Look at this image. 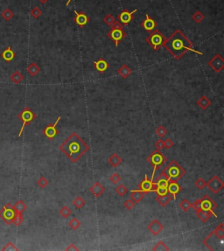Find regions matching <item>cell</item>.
<instances>
[{"mask_svg":"<svg viewBox=\"0 0 224 251\" xmlns=\"http://www.w3.org/2000/svg\"><path fill=\"white\" fill-rule=\"evenodd\" d=\"M181 190V187H180V185L178 182L173 181V180H170V181H169L167 186L168 193L172 196L174 200H176V196H177V194H178Z\"/></svg>","mask_w":224,"mask_h":251,"instance_id":"18","label":"cell"},{"mask_svg":"<svg viewBox=\"0 0 224 251\" xmlns=\"http://www.w3.org/2000/svg\"><path fill=\"white\" fill-rule=\"evenodd\" d=\"M18 118L20 121H22V126H21L20 131L19 133V137H21L23 131L25 127L28 124H30L32 122H33L36 118V114L29 107H26L18 115Z\"/></svg>","mask_w":224,"mask_h":251,"instance_id":"8","label":"cell"},{"mask_svg":"<svg viewBox=\"0 0 224 251\" xmlns=\"http://www.w3.org/2000/svg\"><path fill=\"white\" fill-rule=\"evenodd\" d=\"M49 184V181L47 180V179H46L44 176H41L39 180H38V181H37V185L40 187V188H45V187H47V186H48Z\"/></svg>","mask_w":224,"mask_h":251,"instance_id":"44","label":"cell"},{"mask_svg":"<svg viewBox=\"0 0 224 251\" xmlns=\"http://www.w3.org/2000/svg\"><path fill=\"white\" fill-rule=\"evenodd\" d=\"M163 47L167 50L172 56L180 60L182 56L191 51L196 54L202 55L203 53L194 48V45L188 38L182 33L180 29H177L169 38H166L163 44Z\"/></svg>","mask_w":224,"mask_h":251,"instance_id":"1","label":"cell"},{"mask_svg":"<svg viewBox=\"0 0 224 251\" xmlns=\"http://www.w3.org/2000/svg\"><path fill=\"white\" fill-rule=\"evenodd\" d=\"M110 182H112L113 184H117L120 180H121V177H120V175L118 174V173H113L112 175H110Z\"/></svg>","mask_w":224,"mask_h":251,"instance_id":"49","label":"cell"},{"mask_svg":"<svg viewBox=\"0 0 224 251\" xmlns=\"http://www.w3.org/2000/svg\"><path fill=\"white\" fill-rule=\"evenodd\" d=\"M155 187H167L168 183H169V180L166 177V175L163 172L161 173V174L155 180V181L153 182Z\"/></svg>","mask_w":224,"mask_h":251,"instance_id":"23","label":"cell"},{"mask_svg":"<svg viewBox=\"0 0 224 251\" xmlns=\"http://www.w3.org/2000/svg\"><path fill=\"white\" fill-rule=\"evenodd\" d=\"M39 1H40V2L41 4H46V3H47V2L48 0H39Z\"/></svg>","mask_w":224,"mask_h":251,"instance_id":"55","label":"cell"},{"mask_svg":"<svg viewBox=\"0 0 224 251\" xmlns=\"http://www.w3.org/2000/svg\"><path fill=\"white\" fill-rule=\"evenodd\" d=\"M66 250L67 251H69V250L70 251H78L79 250V249H78V248H77L76 246H75V244L71 243V244H70L69 246L66 249Z\"/></svg>","mask_w":224,"mask_h":251,"instance_id":"54","label":"cell"},{"mask_svg":"<svg viewBox=\"0 0 224 251\" xmlns=\"http://www.w3.org/2000/svg\"><path fill=\"white\" fill-rule=\"evenodd\" d=\"M10 80L11 82H12L14 84H19L22 82V81L24 80V77L21 75V73L19 71L16 70L14 71L13 74L10 76Z\"/></svg>","mask_w":224,"mask_h":251,"instance_id":"32","label":"cell"},{"mask_svg":"<svg viewBox=\"0 0 224 251\" xmlns=\"http://www.w3.org/2000/svg\"><path fill=\"white\" fill-rule=\"evenodd\" d=\"M60 150L73 163H75L89 150V146L76 133H73L60 145Z\"/></svg>","mask_w":224,"mask_h":251,"instance_id":"2","label":"cell"},{"mask_svg":"<svg viewBox=\"0 0 224 251\" xmlns=\"http://www.w3.org/2000/svg\"><path fill=\"white\" fill-rule=\"evenodd\" d=\"M12 207H13L14 210L17 214H23L26 210L27 209V205L22 200H18Z\"/></svg>","mask_w":224,"mask_h":251,"instance_id":"28","label":"cell"},{"mask_svg":"<svg viewBox=\"0 0 224 251\" xmlns=\"http://www.w3.org/2000/svg\"><path fill=\"white\" fill-rule=\"evenodd\" d=\"M40 71V68L34 62H32L29 64L27 67V73L31 76H36Z\"/></svg>","mask_w":224,"mask_h":251,"instance_id":"31","label":"cell"},{"mask_svg":"<svg viewBox=\"0 0 224 251\" xmlns=\"http://www.w3.org/2000/svg\"><path fill=\"white\" fill-rule=\"evenodd\" d=\"M2 250H15V251H18L19 250V249L15 246V245L12 243V242H8L3 249H2Z\"/></svg>","mask_w":224,"mask_h":251,"instance_id":"50","label":"cell"},{"mask_svg":"<svg viewBox=\"0 0 224 251\" xmlns=\"http://www.w3.org/2000/svg\"><path fill=\"white\" fill-rule=\"evenodd\" d=\"M195 213L196 214H197V216H198V218L202 221L203 223H206V222L209 220L210 218L212 217V214H211V213L208 212V211H205V210L201 209V208L196 210Z\"/></svg>","mask_w":224,"mask_h":251,"instance_id":"24","label":"cell"},{"mask_svg":"<svg viewBox=\"0 0 224 251\" xmlns=\"http://www.w3.org/2000/svg\"><path fill=\"white\" fill-rule=\"evenodd\" d=\"M141 26L144 28L145 31H147V32L152 33L157 27V22L154 20V19H152L149 16V14H146L145 15V19L141 22Z\"/></svg>","mask_w":224,"mask_h":251,"instance_id":"17","label":"cell"},{"mask_svg":"<svg viewBox=\"0 0 224 251\" xmlns=\"http://www.w3.org/2000/svg\"><path fill=\"white\" fill-rule=\"evenodd\" d=\"M172 200H173V197L169 193H166L165 195H158V197L156 198L157 202L159 203L161 207H166L168 204L172 201Z\"/></svg>","mask_w":224,"mask_h":251,"instance_id":"25","label":"cell"},{"mask_svg":"<svg viewBox=\"0 0 224 251\" xmlns=\"http://www.w3.org/2000/svg\"><path fill=\"white\" fill-rule=\"evenodd\" d=\"M138 188L145 193H148L151 192H154L155 190V185H154L153 180H149L148 176L145 175V179L138 184Z\"/></svg>","mask_w":224,"mask_h":251,"instance_id":"14","label":"cell"},{"mask_svg":"<svg viewBox=\"0 0 224 251\" xmlns=\"http://www.w3.org/2000/svg\"><path fill=\"white\" fill-rule=\"evenodd\" d=\"M15 56H16L15 53H14L13 50L10 47H8L6 49H5V50L3 51L2 54H1V57H2L5 61H7V62L12 61L14 58H15Z\"/></svg>","mask_w":224,"mask_h":251,"instance_id":"26","label":"cell"},{"mask_svg":"<svg viewBox=\"0 0 224 251\" xmlns=\"http://www.w3.org/2000/svg\"><path fill=\"white\" fill-rule=\"evenodd\" d=\"M147 228L153 235H159L161 232L163 231L164 226H163V224L161 223L159 220L154 219L153 221H152L151 223L148 225Z\"/></svg>","mask_w":224,"mask_h":251,"instance_id":"16","label":"cell"},{"mask_svg":"<svg viewBox=\"0 0 224 251\" xmlns=\"http://www.w3.org/2000/svg\"><path fill=\"white\" fill-rule=\"evenodd\" d=\"M197 105H198L201 110H207L210 105H211V101H210L209 99L206 96H202L197 101Z\"/></svg>","mask_w":224,"mask_h":251,"instance_id":"29","label":"cell"},{"mask_svg":"<svg viewBox=\"0 0 224 251\" xmlns=\"http://www.w3.org/2000/svg\"><path fill=\"white\" fill-rule=\"evenodd\" d=\"M85 204H86V201L84 200L83 199H82L81 196H78V197H76V198L74 200V201H73V205H74V207H75V208H77V209H81V208H82L84 206H85Z\"/></svg>","mask_w":224,"mask_h":251,"instance_id":"33","label":"cell"},{"mask_svg":"<svg viewBox=\"0 0 224 251\" xmlns=\"http://www.w3.org/2000/svg\"><path fill=\"white\" fill-rule=\"evenodd\" d=\"M16 214L17 213L15 212L12 205H11L10 203H7L6 205L4 206V207L0 210V219L3 220L7 225H11L12 224Z\"/></svg>","mask_w":224,"mask_h":251,"instance_id":"9","label":"cell"},{"mask_svg":"<svg viewBox=\"0 0 224 251\" xmlns=\"http://www.w3.org/2000/svg\"><path fill=\"white\" fill-rule=\"evenodd\" d=\"M94 67L99 73H104L105 71H107L109 68V63L107 62L103 58H101L94 62Z\"/></svg>","mask_w":224,"mask_h":251,"instance_id":"21","label":"cell"},{"mask_svg":"<svg viewBox=\"0 0 224 251\" xmlns=\"http://www.w3.org/2000/svg\"><path fill=\"white\" fill-rule=\"evenodd\" d=\"M107 35L111 40L115 42L116 47H118L119 42L126 38V33L124 31V26L119 23V21H116L112 25L111 29Z\"/></svg>","mask_w":224,"mask_h":251,"instance_id":"6","label":"cell"},{"mask_svg":"<svg viewBox=\"0 0 224 251\" xmlns=\"http://www.w3.org/2000/svg\"><path fill=\"white\" fill-rule=\"evenodd\" d=\"M104 187H103L100 182H96V183L91 187L90 188H89V192H90L91 193L95 196V197H96V198H98V197H100V196L102 195V194L104 193Z\"/></svg>","mask_w":224,"mask_h":251,"instance_id":"20","label":"cell"},{"mask_svg":"<svg viewBox=\"0 0 224 251\" xmlns=\"http://www.w3.org/2000/svg\"><path fill=\"white\" fill-rule=\"evenodd\" d=\"M156 133L160 138H162L167 134V130L166 129V127L164 125H160L156 129Z\"/></svg>","mask_w":224,"mask_h":251,"instance_id":"40","label":"cell"},{"mask_svg":"<svg viewBox=\"0 0 224 251\" xmlns=\"http://www.w3.org/2000/svg\"><path fill=\"white\" fill-rule=\"evenodd\" d=\"M75 17L74 19V21H75V23L76 24L77 26H79L81 27H83L84 26H86L89 23V19L87 16V14L84 13L82 12H77L75 10Z\"/></svg>","mask_w":224,"mask_h":251,"instance_id":"19","label":"cell"},{"mask_svg":"<svg viewBox=\"0 0 224 251\" xmlns=\"http://www.w3.org/2000/svg\"><path fill=\"white\" fill-rule=\"evenodd\" d=\"M23 221H24L23 214H16V215H15L13 219V221H12V224H14L16 227H19L23 223Z\"/></svg>","mask_w":224,"mask_h":251,"instance_id":"41","label":"cell"},{"mask_svg":"<svg viewBox=\"0 0 224 251\" xmlns=\"http://www.w3.org/2000/svg\"><path fill=\"white\" fill-rule=\"evenodd\" d=\"M166 39V38L162 34L159 30L155 29L147 37L145 40L155 51H158L163 46Z\"/></svg>","mask_w":224,"mask_h":251,"instance_id":"7","label":"cell"},{"mask_svg":"<svg viewBox=\"0 0 224 251\" xmlns=\"http://www.w3.org/2000/svg\"><path fill=\"white\" fill-rule=\"evenodd\" d=\"M60 120H61V117H59L57 118V120H56V122L54 124H48V125L47 126V127L43 130V134H44L47 138H49V139H53V138H54L56 136L58 135L59 131L56 129V126L59 124Z\"/></svg>","mask_w":224,"mask_h":251,"instance_id":"13","label":"cell"},{"mask_svg":"<svg viewBox=\"0 0 224 251\" xmlns=\"http://www.w3.org/2000/svg\"><path fill=\"white\" fill-rule=\"evenodd\" d=\"M146 161L153 166V171H152V179H151L152 180H153L154 175L156 173V172L166 164V162L167 161V159L159 150H156L147 158Z\"/></svg>","mask_w":224,"mask_h":251,"instance_id":"5","label":"cell"},{"mask_svg":"<svg viewBox=\"0 0 224 251\" xmlns=\"http://www.w3.org/2000/svg\"><path fill=\"white\" fill-rule=\"evenodd\" d=\"M173 145H174V143L173 142V140L171 139V138H167V139L164 141V148H166L167 150L172 149L173 147Z\"/></svg>","mask_w":224,"mask_h":251,"instance_id":"51","label":"cell"},{"mask_svg":"<svg viewBox=\"0 0 224 251\" xmlns=\"http://www.w3.org/2000/svg\"><path fill=\"white\" fill-rule=\"evenodd\" d=\"M72 214V211L70 210V208H68L67 206L63 207L60 210V214L61 215V217H63L64 219H67L68 217H69Z\"/></svg>","mask_w":224,"mask_h":251,"instance_id":"42","label":"cell"},{"mask_svg":"<svg viewBox=\"0 0 224 251\" xmlns=\"http://www.w3.org/2000/svg\"><path fill=\"white\" fill-rule=\"evenodd\" d=\"M127 192H128V188L126 187L124 185H123V184L119 185L118 187L116 188V193H117L119 196H121V197L125 195L126 193H127Z\"/></svg>","mask_w":224,"mask_h":251,"instance_id":"38","label":"cell"},{"mask_svg":"<svg viewBox=\"0 0 224 251\" xmlns=\"http://www.w3.org/2000/svg\"><path fill=\"white\" fill-rule=\"evenodd\" d=\"M31 15H32V17L33 18H34V19H39L40 16L42 15V11L39 8V7H33L32 10H31Z\"/></svg>","mask_w":224,"mask_h":251,"instance_id":"45","label":"cell"},{"mask_svg":"<svg viewBox=\"0 0 224 251\" xmlns=\"http://www.w3.org/2000/svg\"><path fill=\"white\" fill-rule=\"evenodd\" d=\"M108 162L110 163V165L111 166L116 168L117 167V166H119L122 164L123 159H122L117 153H113L111 156L108 159Z\"/></svg>","mask_w":224,"mask_h":251,"instance_id":"27","label":"cell"},{"mask_svg":"<svg viewBox=\"0 0 224 251\" xmlns=\"http://www.w3.org/2000/svg\"><path fill=\"white\" fill-rule=\"evenodd\" d=\"M103 21H104V23L106 25L111 26L112 25L116 22V19H115V17L112 14H108V15H106L104 18H103Z\"/></svg>","mask_w":224,"mask_h":251,"instance_id":"43","label":"cell"},{"mask_svg":"<svg viewBox=\"0 0 224 251\" xmlns=\"http://www.w3.org/2000/svg\"><path fill=\"white\" fill-rule=\"evenodd\" d=\"M223 239L224 224L221 222L207 237L203 240L202 242L209 250L216 251L218 250L217 246L222 244Z\"/></svg>","mask_w":224,"mask_h":251,"instance_id":"3","label":"cell"},{"mask_svg":"<svg viewBox=\"0 0 224 251\" xmlns=\"http://www.w3.org/2000/svg\"><path fill=\"white\" fill-rule=\"evenodd\" d=\"M145 193L141 190H131V199L135 203H139L145 198Z\"/></svg>","mask_w":224,"mask_h":251,"instance_id":"22","label":"cell"},{"mask_svg":"<svg viewBox=\"0 0 224 251\" xmlns=\"http://www.w3.org/2000/svg\"><path fill=\"white\" fill-rule=\"evenodd\" d=\"M154 192H156L158 195H165L168 193L167 187H155Z\"/></svg>","mask_w":224,"mask_h":251,"instance_id":"46","label":"cell"},{"mask_svg":"<svg viewBox=\"0 0 224 251\" xmlns=\"http://www.w3.org/2000/svg\"><path fill=\"white\" fill-rule=\"evenodd\" d=\"M206 187H208L210 189V191L213 192L215 194H217L224 187V183L218 176L215 175L209 181L207 182Z\"/></svg>","mask_w":224,"mask_h":251,"instance_id":"11","label":"cell"},{"mask_svg":"<svg viewBox=\"0 0 224 251\" xmlns=\"http://www.w3.org/2000/svg\"><path fill=\"white\" fill-rule=\"evenodd\" d=\"M68 225H69L70 228H72L73 230H76L77 228H79L81 227L82 223H81V221H80L78 219H76V218H73V219L69 221Z\"/></svg>","mask_w":224,"mask_h":251,"instance_id":"37","label":"cell"},{"mask_svg":"<svg viewBox=\"0 0 224 251\" xmlns=\"http://www.w3.org/2000/svg\"><path fill=\"white\" fill-rule=\"evenodd\" d=\"M131 69L127 66V65H123L120 68L117 70V74H118L120 76L122 77L123 79H126L131 75Z\"/></svg>","mask_w":224,"mask_h":251,"instance_id":"30","label":"cell"},{"mask_svg":"<svg viewBox=\"0 0 224 251\" xmlns=\"http://www.w3.org/2000/svg\"><path fill=\"white\" fill-rule=\"evenodd\" d=\"M152 250L154 251H168L169 250V248L168 246L165 242H159L157 244L155 245L152 249Z\"/></svg>","mask_w":224,"mask_h":251,"instance_id":"35","label":"cell"},{"mask_svg":"<svg viewBox=\"0 0 224 251\" xmlns=\"http://www.w3.org/2000/svg\"><path fill=\"white\" fill-rule=\"evenodd\" d=\"M206 184H207V182L205 181L202 178H199V179L195 181V183H194L195 187L199 189V190H201V189L204 188V187H206Z\"/></svg>","mask_w":224,"mask_h":251,"instance_id":"47","label":"cell"},{"mask_svg":"<svg viewBox=\"0 0 224 251\" xmlns=\"http://www.w3.org/2000/svg\"><path fill=\"white\" fill-rule=\"evenodd\" d=\"M2 17H3L4 19H5L6 21H9L10 19H12L13 18L14 14L9 8H5L3 11V12H2Z\"/></svg>","mask_w":224,"mask_h":251,"instance_id":"36","label":"cell"},{"mask_svg":"<svg viewBox=\"0 0 224 251\" xmlns=\"http://www.w3.org/2000/svg\"><path fill=\"white\" fill-rule=\"evenodd\" d=\"M192 19H194V21H195L197 24H200L204 19V15L200 11H196L193 14Z\"/></svg>","mask_w":224,"mask_h":251,"instance_id":"39","label":"cell"},{"mask_svg":"<svg viewBox=\"0 0 224 251\" xmlns=\"http://www.w3.org/2000/svg\"><path fill=\"white\" fill-rule=\"evenodd\" d=\"M200 201H201V209L208 211L212 214V215L216 216V214H215V210L217 208V204L213 199H211L208 194H205L200 200Z\"/></svg>","mask_w":224,"mask_h":251,"instance_id":"10","label":"cell"},{"mask_svg":"<svg viewBox=\"0 0 224 251\" xmlns=\"http://www.w3.org/2000/svg\"><path fill=\"white\" fill-rule=\"evenodd\" d=\"M155 147L157 148V150H159L161 151L163 148H164V141L162 139L158 140L156 143H155Z\"/></svg>","mask_w":224,"mask_h":251,"instance_id":"52","label":"cell"},{"mask_svg":"<svg viewBox=\"0 0 224 251\" xmlns=\"http://www.w3.org/2000/svg\"><path fill=\"white\" fill-rule=\"evenodd\" d=\"M71 1H72V0H68V2L66 3V5H67V6H68V5H69V4Z\"/></svg>","mask_w":224,"mask_h":251,"instance_id":"56","label":"cell"},{"mask_svg":"<svg viewBox=\"0 0 224 251\" xmlns=\"http://www.w3.org/2000/svg\"><path fill=\"white\" fill-rule=\"evenodd\" d=\"M163 173L166 175L169 181H178L186 174V170L177 161L172 160L168 164L167 166L164 169Z\"/></svg>","mask_w":224,"mask_h":251,"instance_id":"4","label":"cell"},{"mask_svg":"<svg viewBox=\"0 0 224 251\" xmlns=\"http://www.w3.org/2000/svg\"><path fill=\"white\" fill-rule=\"evenodd\" d=\"M191 207H193L194 209V211L200 209L201 208V201H200V200H196L193 204H191Z\"/></svg>","mask_w":224,"mask_h":251,"instance_id":"53","label":"cell"},{"mask_svg":"<svg viewBox=\"0 0 224 251\" xmlns=\"http://www.w3.org/2000/svg\"><path fill=\"white\" fill-rule=\"evenodd\" d=\"M179 207H180V208L183 212H187L189 210V208L191 207V203L189 202L188 200L184 199V200H182L179 203Z\"/></svg>","mask_w":224,"mask_h":251,"instance_id":"34","label":"cell"},{"mask_svg":"<svg viewBox=\"0 0 224 251\" xmlns=\"http://www.w3.org/2000/svg\"><path fill=\"white\" fill-rule=\"evenodd\" d=\"M208 66L215 73H220L224 68V59L221 54H215L209 61Z\"/></svg>","mask_w":224,"mask_h":251,"instance_id":"12","label":"cell"},{"mask_svg":"<svg viewBox=\"0 0 224 251\" xmlns=\"http://www.w3.org/2000/svg\"><path fill=\"white\" fill-rule=\"evenodd\" d=\"M135 204H136V203L134 202L131 199H129V200H127L124 201V207L127 210H131L133 207H135Z\"/></svg>","mask_w":224,"mask_h":251,"instance_id":"48","label":"cell"},{"mask_svg":"<svg viewBox=\"0 0 224 251\" xmlns=\"http://www.w3.org/2000/svg\"><path fill=\"white\" fill-rule=\"evenodd\" d=\"M137 11H138L137 9L133 10L132 12H129L128 10H124L121 13L118 14L117 19L123 26H127L131 22V20L133 19V14L135 13Z\"/></svg>","mask_w":224,"mask_h":251,"instance_id":"15","label":"cell"}]
</instances>
